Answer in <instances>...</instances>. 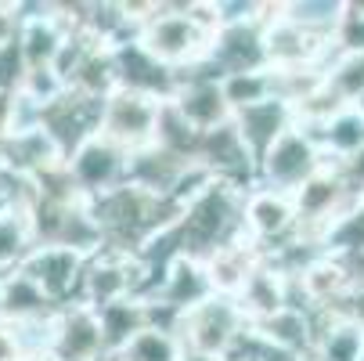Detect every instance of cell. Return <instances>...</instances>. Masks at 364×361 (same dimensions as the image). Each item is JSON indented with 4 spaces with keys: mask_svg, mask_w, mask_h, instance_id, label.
<instances>
[{
    "mask_svg": "<svg viewBox=\"0 0 364 361\" xmlns=\"http://www.w3.org/2000/svg\"><path fill=\"white\" fill-rule=\"evenodd\" d=\"M249 188H235L224 181H205L195 188L184 202L181 214L170 228H163L166 246L173 256H191V261H205L220 246L242 239V199Z\"/></svg>",
    "mask_w": 364,
    "mask_h": 361,
    "instance_id": "1",
    "label": "cell"
},
{
    "mask_svg": "<svg viewBox=\"0 0 364 361\" xmlns=\"http://www.w3.org/2000/svg\"><path fill=\"white\" fill-rule=\"evenodd\" d=\"M148 55L166 66L170 73H184L191 66H198L210 51V36H205L184 11V0L166 4V0H155L151 15L141 22L137 36H134Z\"/></svg>",
    "mask_w": 364,
    "mask_h": 361,
    "instance_id": "2",
    "label": "cell"
},
{
    "mask_svg": "<svg viewBox=\"0 0 364 361\" xmlns=\"http://www.w3.org/2000/svg\"><path fill=\"white\" fill-rule=\"evenodd\" d=\"M245 329H249V322L231 296H205L202 303H195L191 311H184L177 318L173 336L184 354L220 361L231 354V347L238 343V336Z\"/></svg>",
    "mask_w": 364,
    "mask_h": 361,
    "instance_id": "3",
    "label": "cell"
},
{
    "mask_svg": "<svg viewBox=\"0 0 364 361\" xmlns=\"http://www.w3.org/2000/svg\"><path fill=\"white\" fill-rule=\"evenodd\" d=\"M151 286H155V271L141 261V256L101 249V253L83 261V278H80L76 300L97 311V307H109V303L127 300V296L144 300Z\"/></svg>",
    "mask_w": 364,
    "mask_h": 361,
    "instance_id": "4",
    "label": "cell"
},
{
    "mask_svg": "<svg viewBox=\"0 0 364 361\" xmlns=\"http://www.w3.org/2000/svg\"><path fill=\"white\" fill-rule=\"evenodd\" d=\"M325 152L314 141V134H306L303 127H289L264 156L256 159V188H271V192H285L296 195L318 170H325Z\"/></svg>",
    "mask_w": 364,
    "mask_h": 361,
    "instance_id": "5",
    "label": "cell"
},
{
    "mask_svg": "<svg viewBox=\"0 0 364 361\" xmlns=\"http://www.w3.org/2000/svg\"><path fill=\"white\" fill-rule=\"evenodd\" d=\"M259 43H264V66L274 73H289V69H321L332 55V43L306 33L292 22L282 19L278 0L267 4V19L259 26Z\"/></svg>",
    "mask_w": 364,
    "mask_h": 361,
    "instance_id": "6",
    "label": "cell"
},
{
    "mask_svg": "<svg viewBox=\"0 0 364 361\" xmlns=\"http://www.w3.org/2000/svg\"><path fill=\"white\" fill-rule=\"evenodd\" d=\"M159 98H148L137 90H123L116 87L97 113V134L112 141L116 148H123L127 156L144 145H151L155 137V120H159Z\"/></svg>",
    "mask_w": 364,
    "mask_h": 361,
    "instance_id": "7",
    "label": "cell"
},
{
    "mask_svg": "<svg viewBox=\"0 0 364 361\" xmlns=\"http://www.w3.org/2000/svg\"><path fill=\"white\" fill-rule=\"evenodd\" d=\"M296 202L285 192L271 188H249L242 199V235L259 249V253H274L296 235Z\"/></svg>",
    "mask_w": 364,
    "mask_h": 361,
    "instance_id": "8",
    "label": "cell"
},
{
    "mask_svg": "<svg viewBox=\"0 0 364 361\" xmlns=\"http://www.w3.org/2000/svg\"><path fill=\"white\" fill-rule=\"evenodd\" d=\"M195 167L224 184L235 188H252L256 181V159L252 152L245 148L242 134L235 130V123H220L217 130H205L198 134V148H195Z\"/></svg>",
    "mask_w": 364,
    "mask_h": 361,
    "instance_id": "9",
    "label": "cell"
},
{
    "mask_svg": "<svg viewBox=\"0 0 364 361\" xmlns=\"http://www.w3.org/2000/svg\"><path fill=\"white\" fill-rule=\"evenodd\" d=\"M173 76H177V87H173V94L166 101L198 134L217 130L220 123L231 120V109H228V101H224L220 80L205 69L202 62L191 66V69H184V73H173Z\"/></svg>",
    "mask_w": 364,
    "mask_h": 361,
    "instance_id": "10",
    "label": "cell"
},
{
    "mask_svg": "<svg viewBox=\"0 0 364 361\" xmlns=\"http://www.w3.org/2000/svg\"><path fill=\"white\" fill-rule=\"evenodd\" d=\"M73 184L80 188V195L90 202L97 195H105L119 184H127V152L116 148L112 141H105L101 134L87 137L73 156L65 159Z\"/></svg>",
    "mask_w": 364,
    "mask_h": 361,
    "instance_id": "11",
    "label": "cell"
},
{
    "mask_svg": "<svg viewBox=\"0 0 364 361\" xmlns=\"http://www.w3.org/2000/svg\"><path fill=\"white\" fill-rule=\"evenodd\" d=\"M97 113H101V101H87L65 90L62 98H55L50 105L40 109V130L58 148V156L69 159L87 137L97 134Z\"/></svg>",
    "mask_w": 364,
    "mask_h": 361,
    "instance_id": "12",
    "label": "cell"
},
{
    "mask_svg": "<svg viewBox=\"0 0 364 361\" xmlns=\"http://www.w3.org/2000/svg\"><path fill=\"white\" fill-rule=\"evenodd\" d=\"M105 340H101V325H97V311L80 300L62 303L55 311V343H50V357L58 361H101Z\"/></svg>",
    "mask_w": 364,
    "mask_h": 361,
    "instance_id": "13",
    "label": "cell"
},
{
    "mask_svg": "<svg viewBox=\"0 0 364 361\" xmlns=\"http://www.w3.org/2000/svg\"><path fill=\"white\" fill-rule=\"evenodd\" d=\"M202 66L217 80L238 76V73H256L264 66V43H259V22H242V26H220L217 36L210 40Z\"/></svg>",
    "mask_w": 364,
    "mask_h": 361,
    "instance_id": "14",
    "label": "cell"
},
{
    "mask_svg": "<svg viewBox=\"0 0 364 361\" xmlns=\"http://www.w3.org/2000/svg\"><path fill=\"white\" fill-rule=\"evenodd\" d=\"M58 307L73 303L80 296V278H83V256L58 249V246H33L29 256L18 264Z\"/></svg>",
    "mask_w": 364,
    "mask_h": 361,
    "instance_id": "15",
    "label": "cell"
},
{
    "mask_svg": "<svg viewBox=\"0 0 364 361\" xmlns=\"http://www.w3.org/2000/svg\"><path fill=\"white\" fill-rule=\"evenodd\" d=\"M112 62H116V87H123V90H137V94L166 101L177 87V76L166 66L155 62L137 40L112 47Z\"/></svg>",
    "mask_w": 364,
    "mask_h": 361,
    "instance_id": "16",
    "label": "cell"
},
{
    "mask_svg": "<svg viewBox=\"0 0 364 361\" xmlns=\"http://www.w3.org/2000/svg\"><path fill=\"white\" fill-rule=\"evenodd\" d=\"M292 293H289V275L274 264V261H259V268L249 275L245 289L235 296L238 303V311L245 315L249 325H259V322H267L271 315H278L282 307H289Z\"/></svg>",
    "mask_w": 364,
    "mask_h": 361,
    "instance_id": "17",
    "label": "cell"
},
{
    "mask_svg": "<svg viewBox=\"0 0 364 361\" xmlns=\"http://www.w3.org/2000/svg\"><path fill=\"white\" fill-rule=\"evenodd\" d=\"M259 261H264V253H259L245 235L228 242V246H220L217 253H210L202 261V268H205V278H210L213 296H231L235 300L245 289L249 275L259 268Z\"/></svg>",
    "mask_w": 364,
    "mask_h": 361,
    "instance_id": "18",
    "label": "cell"
},
{
    "mask_svg": "<svg viewBox=\"0 0 364 361\" xmlns=\"http://www.w3.org/2000/svg\"><path fill=\"white\" fill-rule=\"evenodd\" d=\"M252 333L271 343L274 350H285L299 361L310 357V350H314V340H318V318L306 311V307H282L278 315H271L267 322L252 325Z\"/></svg>",
    "mask_w": 364,
    "mask_h": 361,
    "instance_id": "19",
    "label": "cell"
},
{
    "mask_svg": "<svg viewBox=\"0 0 364 361\" xmlns=\"http://www.w3.org/2000/svg\"><path fill=\"white\" fill-rule=\"evenodd\" d=\"M231 123H235V130L242 134L245 148L252 152V159H259V156H264V152L292 127V113H289L285 101L267 98V101H259V105L238 109V113L231 116Z\"/></svg>",
    "mask_w": 364,
    "mask_h": 361,
    "instance_id": "20",
    "label": "cell"
},
{
    "mask_svg": "<svg viewBox=\"0 0 364 361\" xmlns=\"http://www.w3.org/2000/svg\"><path fill=\"white\" fill-rule=\"evenodd\" d=\"M58 303L50 300L22 268L0 275V322H29V318H47L55 315Z\"/></svg>",
    "mask_w": 364,
    "mask_h": 361,
    "instance_id": "21",
    "label": "cell"
},
{
    "mask_svg": "<svg viewBox=\"0 0 364 361\" xmlns=\"http://www.w3.org/2000/svg\"><path fill=\"white\" fill-rule=\"evenodd\" d=\"M58 159H62L58 148L47 141V134L40 127L26 130V134H4L0 137V163H4V170L15 174V177L33 181L36 174H43L47 167H55Z\"/></svg>",
    "mask_w": 364,
    "mask_h": 361,
    "instance_id": "22",
    "label": "cell"
},
{
    "mask_svg": "<svg viewBox=\"0 0 364 361\" xmlns=\"http://www.w3.org/2000/svg\"><path fill=\"white\" fill-rule=\"evenodd\" d=\"M325 90L346 109L364 105V51H332L321 66Z\"/></svg>",
    "mask_w": 364,
    "mask_h": 361,
    "instance_id": "23",
    "label": "cell"
},
{
    "mask_svg": "<svg viewBox=\"0 0 364 361\" xmlns=\"http://www.w3.org/2000/svg\"><path fill=\"white\" fill-rule=\"evenodd\" d=\"M97 325H101L105 350L119 354L137 333L148 329V303L137 296H127V300H116L109 307H97Z\"/></svg>",
    "mask_w": 364,
    "mask_h": 361,
    "instance_id": "24",
    "label": "cell"
},
{
    "mask_svg": "<svg viewBox=\"0 0 364 361\" xmlns=\"http://www.w3.org/2000/svg\"><path fill=\"white\" fill-rule=\"evenodd\" d=\"M314 141L321 145L328 163H343L364 148V109H343L336 113L321 130H314Z\"/></svg>",
    "mask_w": 364,
    "mask_h": 361,
    "instance_id": "25",
    "label": "cell"
},
{
    "mask_svg": "<svg viewBox=\"0 0 364 361\" xmlns=\"http://www.w3.org/2000/svg\"><path fill=\"white\" fill-rule=\"evenodd\" d=\"M343 8H346V0H278V11H282L285 22L314 33V36H321L328 43H332V36L339 29Z\"/></svg>",
    "mask_w": 364,
    "mask_h": 361,
    "instance_id": "26",
    "label": "cell"
},
{
    "mask_svg": "<svg viewBox=\"0 0 364 361\" xmlns=\"http://www.w3.org/2000/svg\"><path fill=\"white\" fill-rule=\"evenodd\" d=\"M314 315V311H310ZM321 329L314 340V350H310L306 361H360L364 354V333H357L346 322H332L325 315H318Z\"/></svg>",
    "mask_w": 364,
    "mask_h": 361,
    "instance_id": "27",
    "label": "cell"
},
{
    "mask_svg": "<svg viewBox=\"0 0 364 361\" xmlns=\"http://www.w3.org/2000/svg\"><path fill=\"white\" fill-rule=\"evenodd\" d=\"M33 249L29 235V217L15 206H0V275L15 271Z\"/></svg>",
    "mask_w": 364,
    "mask_h": 361,
    "instance_id": "28",
    "label": "cell"
},
{
    "mask_svg": "<svg viewBox=\"0 0 364 361\" xmlns=\"http://www.w3.org/2000/svg\"><path fill=\"white\" fill-rule=\"evenodd\" d=\"M151 145H159L166 152H173V156H184L195 163V148H198V130L170 105V101H163L159 105V120H155V137Z\"/></svg>",
    "mask_w": 364,
    "mask_h": 361,
    "instance_id": "29",
    "label": "cell"
},
{
    "mask_svg": "<svg viewBox=\"0 0 364 361\" xmlns=\"http://www.w3.org/2000/svg\"><path fill=\"white\" fill-rule=\"evenodd\" d=\"M181 357H184V350H181L177 336L166 333V329H155V325H148L144 333H137L116 354V361H181Z\"/></svg>",
    "mask_w": 364,
    "mask_h": 361,
    "instance_id": "30",
    "label": "cell"
},
{
    "mask_svg": "<svg viewBox=\"0 0 364 361\" xmlns=\"http://www.w3.org/2000/svg\"><path fill=\"white\" fill-rule=\"evenodd\" d=\"M220 90H224V101H228V109H231V116H235L238 109H249V105H259V101L274 98L271 69L228 76V80H220Z\"/></svg>",
    "mask_w": 364,
    "mask_h": 361,
    "instance_id": "31",
    "label": "cell"
},
{
    "mask_svg": "<svg viewBox=\"0 0 364 361\" xmlns=\"http://www.w3.org/2000/svg\"><path fill=\"white\" fill-rule=\"evenodd\" d=\"M11 333H15V343H18V354H22V357L50 354V343H55V315L29 318V322H15Z\"/></svg>",
    "mask_w": 364,
    "mask_h": 361,
    "instance_id": "32",
    "label": "cell"
},
{
    "mask_svg": "<svg viewBox=\"0 0 364 361\" xmlns=\"http://www.w3.org/2000/svg\"><path fill=\"white\" fill-rule=\"evenodd\" d=\"M26 73H29V62L22 55L18 36L15 40H4V43H0V98L18 94L22 83H26Z\"/></svg>",
    "mask_w": 364,
    "mask_h": 361,
    "instance_id": "33",
    "label": "cell"
},
{
    "mask_svg": "<svg viewBox=\"0 0 364 361\" xmlns=\"http://www.w3.org/2000/svg\"><path fill=\"white\" fill-rule=\"evenodd\" d=\"M22 94L33 98L36 105L43 109V105H50L55 98L65 94V83H62V76H58L55 69H29V73H26V83H22Z\"/></svg>",
    "mask_w": 364,
    "mask_h": 361,
    "instance_id": "34",
    "label": "cell"
},
{
    "mask_svg": "<svg viewBox=\"0 0 364 361\" xmlns=\"http://www.w3.org/2000/svg\"><path fill=\"white\" fill-rule=\"evenodd\" d=\"M328 318L332 322H346V325H353L357 333H364V286L360 289H350L332 311H328Z\"/></svg>",
    "mask_w": 364,
    "mask_h": 361,
    "instance_id": "35",
    "label": "cell"
},
{
    "mask_svg": "<svg viewBox=\"0 0 364 361\" xmlns=\"http://www.w3.org/2000/svg\"><path fill=\"white\" fill-rule=\"evenodd\" d=\"M0 361H22L18 343H15V333H11L8 322H0Z\"/></svg>",
    "mask_w": 364,
    "mask_h": 361,
    "instance_id": "36",
    "label": "cell"
},
{
    "mask_svg": "<svg viewBox=\"0 0 364 361\" xmlns=\"http://www.w3.org/2000/svg\"><path fill=\"white\" fill-rule=\"evenodd\" d=\"M22 361H58V357H50V354H36V357H22Z\"/></svg>",
    "mask_w": 364,
    "mask_h": 361,
    "instance_id": "37",
    "label": "cell"
},
{
    "mask_svg": "<svg viewBox=\"0 0 364 361\" xmlns=\"http://www.w3.org/2000/svg\"><path fill=\"white\" fill-rule=\"evenodd\" d=\"M181 361H210V357H195V354H184Z\"/></svg>",
    "mask_w": 364,
    "mask_h": 361,
    "instance_id": "38",
    "label": "cell"
},
{
    "mask_svg": "<svg viewBox=\"0 0 364 361\" xmlns=\"http://www.w3.org/2000/svg\"><path fill=\"white\" fill-rule=\"evenodd\" d=\"M220 361H235V357H220Z\"/></svg>",
    "mask_w": 364,
    "mask_h": 361,
    "instance_id": "39",
    "label": "cell"
},
{
    "mask_svg": "<svg viewBox=\"0 0 364 361\" xmlns=\"http://www.w3.org/2000/svg\"><path fill=\"white\" fill-rule=\"evenodd\" d=\"M360 361H364V354H360Z\"/></svg>",
    "mask_w": 364,
    "mask_h": 361,
    "instance_id": "40",
    "label": "cell"
}]
</instances>
